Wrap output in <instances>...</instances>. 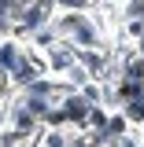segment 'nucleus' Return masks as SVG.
I'll return each mask as SVG.
<instances>
[]
</instances>
